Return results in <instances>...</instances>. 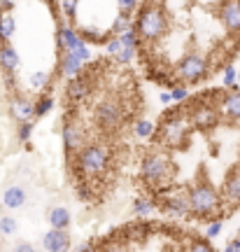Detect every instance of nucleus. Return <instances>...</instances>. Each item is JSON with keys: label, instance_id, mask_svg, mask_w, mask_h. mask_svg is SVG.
I'll use <instances>...</instances> for the list:
<instances>
[{"label": "nucleus", "instance_id": "nucleus-4", "mask_svg": "<svg viewBox=\"0 0 240 252\" xmlns=\"http://www.w3.org/2000/svg\"><path fill=\"white\" fill-rule=\"evenodd\" d=\"M187 201H189V213H191V215H196V217L212 215L214 210L219 208V203H222L219 194L214 191V187L205 180V178H203V180H198L194 187L189 189Z\"/></svg>", "mask_w": 240, "mask_h": 252}, {"label": "nucleus", "instance_id": "nucleus-44", "mask_svg": "<svg viewBox=\"0 0 240 252\" xmlns=\"http://www.w3.org/2000/svg\"><path fill=\"white\" fill-rule=\"evenodd\" d=\"M238 236H240V229H238Z\"/></svg>", "mask_w": 240, "mask_h": 252}, {"label": "nucleus", "instance_id": "nucleus-41", "mask_svg": "<svg viewBox=\"0 0 240 252\" xmlns=\"http://www.w3.org/2000/svg\"><path fill=\"white\" fill-rule=\"evenodd\" d=\"M17 250L19 252H33V245H30V243H19Z\"/></svg>", "mask_w": 240, "mask_h": 252}, {"label": "nucleus", "instance_id": "nucleus-6", "mask_svg": "<svg viewBox=\"0 0 240 252\" xmlns=\"http://www.w3.org/2000/svg\"><path fill=\"white\" fill-rule=\"evenodd\" d=\"M93 119H96V126L100 131H115L117 126L121 124V119H124V108H121V103L117 98H105L98 103Z\"/></svg>", "mask_w": 240, "mask_h": 252}, {"label": "nucleus", "instance_id": "nucleus-19", "mask_svg": "<svg viewBox=\"0 0 240 252\" xmlns=\"http://www.w3.org/2000/svg\"><path fill=\"white\" fill-rule=\"evenodd\" d=\"M61 72L65 75V77H75V75H80L82 72V61L75 54H70V52H63V56H61Z\"/></svg>", "mask_w": 240, "mask_h": 252}, {"label": "nucleus", "instance_id": "nucleus-33", "mask_svg": "<svg viewBox=\"0 0 240 252\" xmlns=\"http://www.w3.org/2000/svg\"><path fill=\"white\" fill-rule=\"evenodd\" d=\"M233 84H236V68L226 65L224 68V87H233Z\"/></svg>", "mask_w": 240, "mask_h": 252}, {"label": "nucleus", "instance_id": "nucleus-21", "mask_svg": "<svg viewBox=\"0 0 240 252\" xmlns=\"http://www.w3.org/2000/svg\"><path fill=\"white\" fill-rule=\"evenodd\" d=\"M14 28H17V24H14L12 14H7V12H5V14L0 17V45L12 40V35H14Z\"/></svg>", "mask_w": 240, "mask_h": 252}, {"label": "nucleus", "instance_id": "nucleus-5", "mask_svg": "<svg viewBox=\"0 0 240 252\" xmlns=\"http://www.w3.org/2000/svg\"><path fill=\"white\" fill-rule=\"evenodd\" d=\"M161 140L168 145V147H184L187 143V135L191 131V122L187 115H168V117L161 122Z\"/></svg>", "mask_w": 240, "mask_h": 252}, {"label": "nucleus", "instance_id": "nucleus-3", "mask_svg": "<svg viewBox=\"0 0 240 252\" xmlns=\"http://www.w3.org/2000/svg\"><path fill=\"white\" fill-rule=\"evenodd\" d=\"M77 171L84 178H93L100 175L110 166V150L100 143H91V145H82L77 150Z\"/></svg>", "mask_w": 240, "mask_h": 252}, {"label": "nucleus", "instance_id": "nucleus-28", "mask_svg": "<svg viewBox=\"0 0 240 252\" xmlns=\"http://www.w3.org/2000/svg\"><path fill=\"white\" fill-rule=\"evenodd\" d=\"M133 52H135V47H126V45H121L119 47V52L115 54V59L119 63H128L131 59H133Z\"/></svg>", "mask_w": 240, "mask_h": 252}, {"label": "nucleus", "instance_id": "nucleus-43", "mask_svg": "<svg viewBox=\"0 0 240 252\" xmlns=\"http://www.w3.org/2000/svg\"><path fill=\"white\" fill-rule=\"evenodd\" d=\"M150 2H156V5H163L166 0H150Z\"/></svg>", "mask_w": 240, "mask_h": 252}, {"label": "nucleus", "instance_id": "nucleus-2", "mask_svg": "<svg viewBox=\"0 0 240 252\" xmlns=\"http://www.w3.org/2000/svg\"><path fill=\"white\" fill-rule=\"evenodd\" d=\"M135 35L138 40H145V42H156L166 35L168 31V17H166V9L163 5H156V2H147L140 14H138V21H135Z\"/></svg>", "mask_w": 240, "mask_h": 252}, {"label": "nucleus", "instance_id": "nucleus-14", "mask_svg": "<svg viewBox=\"0 0 240 252\" xmlns=\"http://www.w3.org/2000/svg\"><path fill=\"white\" fill-rule=\"evenodd\" d=\"M224 196L231 206H240V166H236L224 182Z\"/></svg>", "mask_w": 240, "mask_h": 252}, {"label": "nucleus", "instance_id": "nucleus-20", "mask_svg": "<svg viewBox=\"0 0 240 252\" xmlns=\"http://www.w3.org/2000/svg\"><path fill=\"white\" fill-rule=\"evenodd\" d=\"M47 220H49L52 229H68V224H70V213H68V208H61V206L52 208Z\"/></svg>", "mask_w": 240, "mask_h": 252}, {"label": "nucleus", "instance_id": "nucleus-40", "mask_svg": "<svg viewBox=\"0 0 240 252\" xmlns=\"http://www.w3.org/2000/svg\"><path fill=\"white\" fill-rule=\"evenodd\" d=\"M240 250V236L236 238V241H231V243L226 245V252H238Z\"/></svg>", "mask_w": 240, "mask_h": 252}, {"label": "nucleus", "instance_id": "nucleus-38", "mask_svg": "<svg viewBox=\"0 0 240 252\" xmlns=\"http://www.w3.org/2000/svg\"><path fill=\"white\" fill-rule=\"evenodd\" d=\"M119 47H121V42H119V37H112L110 42H107V54L115 56L117 52H119Z\"/></svg>", "mask_w": 240, "mask_h": 252}, {"label": "nucleus", "instance_id": "nucleus-30", "mask_svg": "<svg viewBox=\"0 0 240 252\" xmlns=\"http://www.w3.org/2000/svg\"><path fill=\"white\" fill-rule=\"evenodd\" d=\"M77 2H80V0H63V12H65L68 19H75V14H77Z\"/></svg>", "mask_w": 240, "mask_h": 252}, {"label": "nucleus", "instance_id": "nucleus-18", "mask_svg": "<svg viewBox=\"0 0 240 252\" xmlns=\"http://www.w3.org/2000/svg\"><path fill=\"white\" fill-rule=\"evenodd\" d=\"M24 203H26V191L21 187L14 185V187L5 189V194H2V206L5 208H12V210H14V208H21Z\"/></svg>", "mask_w": 240, "mask_h": 252}, {"label": "nucleus", "instance_id": "nucleus-10", "mask_svg": "<svg viewBox=\"0 0 240 252\" xmlns=\"http://www.w3.org/2000/svg\"><path fill=\"white\" fill-rule=\"evenodd\" d=\"M189 122H191V126H194V128L208 131V128L217 126V122H219V112H217V108H214V105H201L198 110H194V112H191Z\"/></svg>", "mask_w": 240, "mask_h": 252}, {"label": "nucleus", "instance_id": "nucleus-24", "mask_svg": "<svg viewBox=\"0 0 240 252\" xmlns=\"http://www.w3.org/2000/svg\"><path fill=\"white\" fill-rule=\"evenodd\" d=\"M117 37H119V42H121V45H126V47H138V35H135L133 28H126V31H121Z\"/></svg>", "mask_w": 240, "mask_h": 252}, {"label": "nucleus", "instance_id": "nucleus-39", "mask_svg": "<svg viewBox=\"0 0 240 252\" xmlns=\"http://www.w3.org/2000/svg\"><path fill=\"white\" fill-rule=\"evenodd\" d=\"M14 2H17V0H0V9H2V12H9V9L14 7Z\"/></svg>", "mask_w": 240, "mask_h": 252}, {"label": "nucleus", "instance_id": "nucleus-25", "mask_svg": "<svg viewBox=\"0 0 240 252\" xmlns=\"http://www.w3.org/2000/svg\"><path fill=\"white\" fill-rule=\"evenodd\" d=\"M151 133H154V124H151V122L140 119V122L135 124V135H138V138H150Z\"/></svg>", "mask_w": 240, "mask_h": 252}, {"label": "nucleus", "instance_id": "nucleus-8", "mask_svg": "<svg viewBox=\"0 0 240 252\" xmlns=\"http://www.w3.org/2000/svg\"><path fill=\"white\" fill-rule=\"evenodd\" d=\"M219 19L231 35H240V0H224L219 7Z\"/></svg>", "mask_w": 240, "mask_h": 252}, {"label": "nucleus", "instance_id": "nucleus-34", "mask_svg": "<svg viewBox=\"0 0 240 252\" xmlns=\"http://www.w3.org/2000/svg\"><path fill=\"white\" fill-rule=\"evenodd\" d=\"M189 98V91L184 89V87H175V89H173V94H170V100H187Z\"/></svg>", "mask_w": 240, "mask_h": 252}, {"label": "nucleus", "instance_id": "nucleus-22", "mask_svg": "<svg viewBox=\"0 0 240 252\" xmlns=\"http://www.w3.org/2000/svg\"><path fill=\"white\" fill-rule=\"evenodd\" d=\"M52 98L49 96H42V98L37 100V103H33V117H45L47 112L52 110Z\"/></svg>", "mask_w": 240, "mask_h": 252}, {"label": "nucleus", "instance_id": "nucleus-36", "mask_svg": "<svg viewBox=\"0 0 240 252\" xmlns=\"http://www.w3.org/2000/svg\"><path fill=\"white\" fill-rule=\"evenodd\" d=\"M191 250H198V252H210V250H212V245H210V238H208V241H196V243L191 245Z\"/></svg>", "mask_w": 240, "mask_h": 252}, {"label": "nucleus", "instance_id": "nucleus-17", "mask_svg": "<svg viewBox=\"0 0 240 252\" xmlns=\"http://www.w3.org/2000/svg\"><path fill=\"white\" fill-rule=\"evenodd\" d=\"M222 112L229 119H240V91H229L222 100Z\"/></svg>", "mask_w": 240, "mask_h": 252}, {"label": "nucleus", "instance_id": "nucleus-27", "mask_svg": "<svg viewBox=\"0 0 240 252\" xmlns=\"http://www.w3.org/2000/svg\"><path fill=\"white\" fill-rule=\"evenodd\" d=\"M0 231L12 236L17 231V220H14V217H0Z\"/></svg>", "mask_w": 240, "mask_h": 252}, {"label": "nucleus", "instance_id": "nucleus-12", "mask_svg": "<svg viewBox=\"0 0 240 252\" xmlns=\"http://www.w3.org/2000/svg\"><path fill=\"white\" fill-rule=\"evenodd\" d=\"M42 248H45V250H52V252L68 250V248H70V236H68L65 229H52V231L45 236Z\"/></svg>", "mask_w": 240, "mask_h": 252}, {"label": "nucleus", "instance_id": "nucleus-37", "mask_svg": "<svg viewBox=\"0 0 240 252\" xmlns=\"http://www.w3.org/2000/svg\"><path fill=\"white\" fill-rule=\"evenodd\" d=\"M135 5H138V0H119V7H121V12H124V14L133 12Z\"/></svg>", "mask_w": 240, "mask_h": 252}, {"label": "nucleus", "instance_id": "nucleus-42", "mask_svg": "<svg viewBox=\"0 0 240 252\" xmlns=\"http://www.w3.org/2000/svg\"><path fill=\"white\" fill-rule=\"evenodd\" d=\"M170 100V94H161V103H168Z\"/></svg>", "mask_w": 240, "mask_h": 252}, {"label": "nucleus", "instance_id": "nucleus-11", "mask_svg": "<svg viewBox=\"0 0 240 252\" xmlns=\"http://www.w3.org/2000/svg\"><path fill=\"white\" fill-rule=\"evenodd\" d=\"M161 208L175 217L189 215V201L184 194H166V191L161 189Z\"/></svg>", "mask_w": 240, "mask_h": 252}, {"label": "nucleus", "instance_id": "nucleus-15", "mask_svg": "<svg viewBox=\"0 0 240 252\" xmlns=\"http://www.w3.org/2000/svg\"><path fill=\"white\" fill-rule=\"evenodd\" d=\"M9 115L17 122H26V119L33 117V103L24 96H17V98L9 100Z\"/></svg>", "mask_w": 240, "mask_h": 252}, {"label": "nucleus", "instance_id": "nucleus-9", "mask_svg": "<svg viewBox=\"0 0 240 252\" xmlns=\"http://www.w3.org/2000/svg\"><path fill=\"white\" fill-rule=\"evenodd\" d=\"M63 145H65V152L75 154L84 145V128H82L80 122H65L63 126Z\"/></svg>", "mask_w": 240, "mask_h": 252}, {"label": "nucleus", "instance_id": "nucleus-16", "mask_svg": "<svg viewBox=\"0 0 240 252\" xmlns=\"http://www.w3.org/2000/svg\"><path fill=\"white\" fill-rule=\"evenodd\" d=\"M17 65H19V54L14 52V47L9 45V42H2L0 45V68L12 75V72L17 70Z\"/></svg>", "mask_w": 240, "mask_h": 252}, {"label": "nucleus", "instance_id": "nucleus-1", "mask_svg": "<svg viewBox=\"0 0 240 252\" xmlns=\"http://www.w3.org/2000/svg\"><path fill=\"white\" fill-rule=\"evenodd\" d=\"M140 175H143V180L147 182L151 189H159L161 191V189L170 187L173 180H175V163H173V159H170L168 154L154 150V152L143 157Z\"/></svg>", "mask_w": 240, "mask_h": 252}, {"label": "nucleus", "instance_id": "nucleus-23", "mask_svg": "<svg viewBox=\"0 0 240 252\" xmlns=\"http://www.w3.org/2000/svg\"><path fill=\"white\" fill-rule=\"evenodd\" d=\"M154 203H151L150 198H138L133 203V213L135 215H150V213H154Z\"/></svg>", "mask_w": 240, "mask_h": 252}, {"label": "nucleus", "instance_id": "nucleus-29", "mask_svg": "<svg viewBox=\"0 0 240 252\" xmlns=\"http://www.w3.org/2000/svg\"><path fill=\"white\" fill-rule=\"evenodd\" d=\"M222 226H224L222 220H214L212 224L208 226V231H205V238H217V236L222 234Z\"/></svg>", "mask_w": 240, "mask_h": 252}, {"label": "nucleus", "instance_id": "nucleus-31", "mask_svg": "<svg viewBox=\"0 0 240 252\" xmlns=\"http://www.w3.org/2000/svg\"><path fill=\"white\" fill-rule=\"evenodd\" d=\"M70 54H75V56H77V59H80L82 63H84V61H89V59H91L89 49H87V45H84V42H80V45L75 47V49H72Z\"/></svg>", "mask_w": 240, "mask_h": 252}, {"label": "nucleus", "instance_id": "nucleus-7", "mask_svg": "<svg viewBox=\"0 0 240 252\" xmlns=\"http://www.w3.org/2000/svg\"><path fill=\"white\" fill-rule=\"evenodd\" d=\"M205 72H208V61H205V56H201V54H187L178 63V75L187 82V84L201 82L205 77Z\"/></svg>", "mask_w": 240, "mask_h": 252}, {"label": "nucleus", "instance_id": "nucleus-32", "mask_svg": "<svg viewBox=\"0 0 240 252\" xmlns=\"http://www.w3.org/2000/svg\"><path fill=\"white\" fill-rule=\"evenodd\" d=\"M128 28V14H119L117 17V21H115V26H112V33H121V31H126Z\"/></svg>", "mask_w": 240, "mask_h": 252}, {"label": "nucleus", "instance_id": "nucleus-35", "mask_svg": "<svg viewBox=\"0 0 240 252\" xmlns=\"http://www.w3.org/2000/svg\"><path fill=\"white\" fill-rule=\"evenodd\" d=\"M45 82H49V75H47V72H35V75H30V84H33V87H42Z\"/></svg>", "mask_w": 240, "mask_h": 252}, {"label": "nucleus", "instance_id": "nucleus-26", "mask_svg": "<svg viewBox=\"0 0 240 252\" xmlns=\"http://www.w3.org/2000/svg\"><path fill=\"white\" fill-rule=\"evenodd\" d=\"M30 133H33V122H30V119H26V122H19V131H17L19 140H21V143H28Z\"/></svg>", "mask_w": 240, "mask_h": 252}, {"label": "nucleus", "instance_id": "nucleus-13", "mask_svg": "<svg viewBox=\"0 0 240 252\" xmlns=\"http://www.w3.org/2000/svg\"><path fill=\"white\" fill-rule=\"evenodd\" d=\"M91 91V80L87 77V75H75L70 82H68V98L70 100H82L87 98Z\"/></svg>", "mask_w": 240, "mask_h": 252}]
</instances>
